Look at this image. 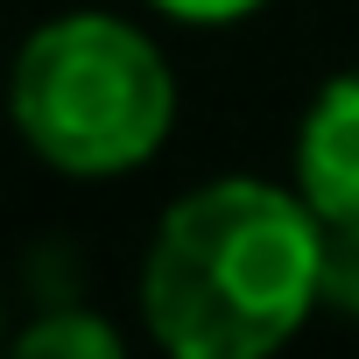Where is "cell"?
<instances>
[{"label":"cell","instance_id":"1","mask_svg":"<svg viewBox=\"0 0 359 359\" xmlns=\"http://www.w3.org/2000/svg\"><path fill=\"white\" fill-rule=\"evenodd\" d=\"M324 219L296 184L212 176L184 191L141 254V324L176 359H268L317 317Z\"/></svg>","mask_w":359,"mask_h":359},{"label":"cell","instance_id":"2","mask_svg":"<svg viewBox=\"0 0 359 359\" xmlns=\"http://www.w3.org/2000/svg\"><path fill=\"white\" fill-rule=\"evenodd\" d=\"M8 120L57 176H127L155 162L176 127V71L148 29L71 8L15 50Z\"/></svg>","mask_w":359,"mask_h":359},{"label":"cell","instance_id":"6","mask_svg":"<svg viewBox=\"0 0 359 359\" xmlns=\"http://www.w3.org/2000/svg\"><path fill=\"white\" fill-rule=\"evenodd\" d=\"M155 15H169V22H191V29H226V22H247V15H261L268 0H148Z\"/></svg>","mask_w":359,"mask_h":359},{"label":"cell","instance_id":"7","mask_svg":"<svg viewBox=\"0 0 359 359\" xmlns=\"http://www.w3.org/2000/svg\"><path fill=\"white\" fill-rule=\"evenodd\" d=\"M0 345H8V303H0Z\"/></svg>","mask_w":359,"mask_h":359},{"label":"cell","instance_id":"4","mask_svg":"<svg viewBox=\"0 0 359 359\" xmlns=\"http://www.w3.org/2000/svg\"><path fill=\"white\" fill-rule=\"evenodd\" d=\"M22 359H120V331L85 303H50L36 324L15 331Z\"/></svg>","mask_w":359,"mask_h":359},{"label":"cell","instance_id":"5","mask_svg":"<svg viewBox=\"0 0 359 359\" xmlns=\"http://www.w3.org/2000/svg\"><path fill=\"white\" fill-rule=\"evenodd\" d=\"M317 310L359 324V219H324V240H317Z\"/></svg>","mask_w":359,"mask_h":359},{"label":"cell","instance_id":"3","mask_svg":"<svg viewBox=\"0 0 359 359\" xmlns=\"http://www.w3.org/2000/svg\"><path fill=\"white\" fill-rule=\"evenodd\" d=\"M289 184L310 198L317 219H359V64L324 78L303 106Z\"/></svg>","mask_w":359,"mask_h":359}]
</instances>
